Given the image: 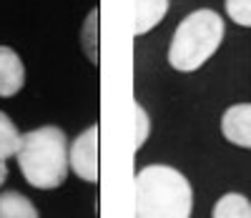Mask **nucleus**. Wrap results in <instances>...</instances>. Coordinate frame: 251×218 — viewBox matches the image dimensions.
Returning a JSON list of instances; mask_svg holds the SVG:
<instances>
[{
    "mask_svg": "<svg viewBox=\"0 0 251 218\" xmlns=\"http://www.w3.org/2000/svg\"><path fill=\"white\" fill-rule=\"evenodd\" d=\"M68 148V138L58 125H43L25 133L15 153L23 178L40 191H53L63 186L71 170Z\"/></svg>",
    "mask_w": 251,
    "mask_h": 218,
    "instance_id": "f257e3e1",
    "label": "nucleus"
},
{
    "mask_svg": "<svg viewBox=\"0 0 251 218\" xmlns=\"http://www.w3.org/2000/svg\"><path fill=\"white\" fill-rule=\"evenodd\" d=\"M136 216L188 218L194 213V191L181 170L171 166H146L136 173Z\"/></svg>",
    "mask_w": 251,
    "mask_h": 218,
    "instance_id": "f03ea898",
    "label": "nucleus"
},
{
    "mask_svg": "<svg viewBox=\"0 0 251 218\" xmlns=\"http://www.w3.org/2000/svg\"><path fill=\"white\" fill-rule=\"evenodd\" d=\"M226 35L224 18L211 8H199L188 13L169 46V63L178 73H194L216 55Z\"/></svg>",
    "mask_w": 251,
    "mask_h": 218,
    "instance_id": "7ed1b4c3",
    "label": "nucleus"
},
{
    "mask_svg": "<svg viewBox=\"0 0 251 218\" xmlns=\"http://www.w3.org/2000/svg\"><path fill=\"white\" fill-rule=\"evenodd\" d=\"M68 158H71V170L80 181L86 183H98L100 170H98V125H88L80 136L68 148Z\"/></svg>",
    "mask_w": 251,
    "mask_h": 218,
    "instance_id": "20e7f679",
    "label": "nucleus"
},
{
    "mask_svg": "<svg viewBox=\"0 0 251 218\" xmlns=\"http://www.w3.org/2000/svg\"><path fill=\"white\" fill-rule=\"evenodd\" d=\"M221 133L228 143L251 150V103H236L221 116Z\"/></svg>",
    "mask_w": 251,
    "mask_h": 218,
    "instance_id": "39448f33",
    "label": "nucleus"
},
{
    "mask_svg": "<svg viewBox=\"0 0 251 218\" xmlns=\"http://www.w3.org/2000/svg\"><path fill=\"white\" fill-rule=\"evenodd\" d=\"M25 85V68L20 55L8 48L0 46V98H13L23 91Z\"/></svg>",
    "mask_w": 251,
    "mask_h": 218,
    "instance_id": "423d86ee",
    "label": "nucleus"
},
{
    "mask_svg": "<svg viewBox=\"0 0 251 218\" xmlns=\"http://www.w3.org/2000/svg\"><path fill=\"white\" fill-rule=\"evenodd\" d=\"M136 5V20H133V35L151 33L169 13L171 0H133Z\"/></svg>",
    "mask_w": 251,
    "mask_h": 218,
    "instance_id": "0eeeda50",
    "label": "nucleus"
},
{
    "mask_svg": "<svg viewBox=\"0 0 251 218\" xmlns=\"http://www.w3.org/2000/svg\"><path fill=\"white\" fill-rule=\"evenodd\" d=\"M0 218H38V208L18 191L0 193Z\"/></svg>",
    "mask_w": 251,
    "mask_h": 218,
    "instance_id": "6e6552de",
    "label": "nucleus"
},
{
    "mask_svg": "<svg viewBox=\"0 0 251 218\" xmlns=\"http://www.w3.org/2000/svg\"><path fill=\"white\" fill-rule=\"evenodd\" d=\"M211 216L214 218H251V201L244 193H236V191L224 193L214 203Z\"/></svg>",
    "mask_w": 251,
    "mask_h": 218,
    "instance_id": "1a4fd4ad",
    "label": "nucleus"
},
{
    "mask_svg": "<svg viewBox=\"0 0 251 218\" xmlns=\"http://www.w3.org/2000/svg\"><path fill=\"white\" fill-rule=\"evenodd\" d=\"M20 136L18 133V128L15 123L0 111V161H8L18 153V148H20Z\"/></svg>",
    "mask_w": 251,
    "mask_h": 218,
    "instance_id": "9d476101",
    "label": "nucleus"
},
{
    "mask_svg": "<svg viewBox=\"0 0 251 218\" xmlns=\"http://www.w3.org/2000/svg\"><path fill=\"white\" fill-rule=\"evenodd\" d=\"M83 50L86 55L98 63V10H91L86 18V28H83Z\"/></svg>",
    "mask_w": 251,
    "mask_h": 218,
    "instance_id": "9b49d317",
    "label": "nucleus"
},
{
    "mask_svg": "<svg viewBox=\"0 0 251 218\" xmlns=\"http://www.w3.org/2000/svg\"><path fill=\"white\" fill-rule=\"evenodd\" d=\"M133 116H136V143H133V150H141L146 145V141H149V136H151V118H149L146 108L138 100L133 103Z\"/></svg>",
    "mask_w": 251,
    "mask_h": 218,
    "instance_id": "f8f14e48",
    "label": "nucleus"
},
{
    "mask_svg": "<svg viewBox=\"0 0 251 218\" xmlns=\"http://www.w3.org/2000/svg\"><path fill=\"white\" fill-rule=\"evenodd\" d=\"M226 15L241 28H251V0H226Z\"/></svg>",
    "mask_w": 251,
    "mask_h": 218,
    "instance_id": "ddd939ff",
    "label": "nucleus"
},
{
    "mask_svg": "<svg viewBox=\"0 0 251 218\" xmlns=\"http://www.w3.org/2000/svg\"><path fill=\"white\" fill-rule=\"evenodd\" d=\"M5 178H8V166H5V161H0V186L5 183Z\"/></svg>",
    "mask_w": 251,
    "mask_h": 218,
    "instance_id": "4468645a",
    "label": "nucleus"
}]
</instances>
